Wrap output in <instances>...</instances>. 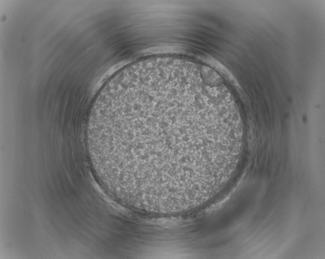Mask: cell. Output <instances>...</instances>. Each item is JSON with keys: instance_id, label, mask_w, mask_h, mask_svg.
Wrapping results in <instances>:
<instances>
[{"instance_id": "1", "label": "cell", "mask_w": 325, "mask_h": 259, "mask_svg": "<svg viewBox=\"0 0 325 259\" xmlns=\"http://www.w3.org/2000/svg\"><path fill=\"white\" fill-rule=\"evenodd\" d=\"M203 96L185 83L159 80L125 87L101 101L94 132L122 186L172 201L206 185L219 125L203 115Z\"/></svg>"}]
</instances>
